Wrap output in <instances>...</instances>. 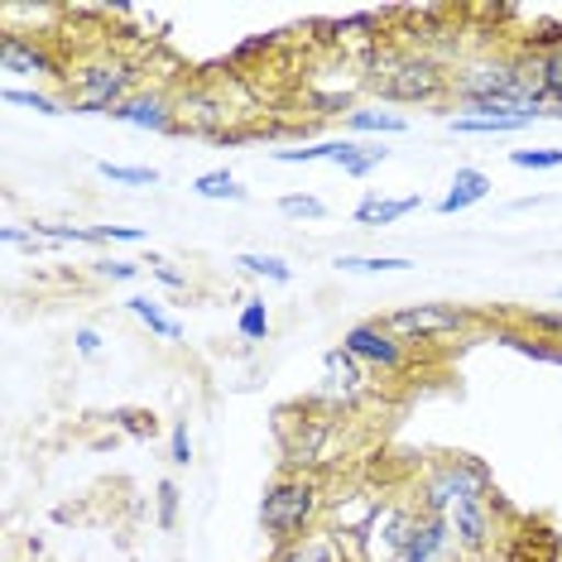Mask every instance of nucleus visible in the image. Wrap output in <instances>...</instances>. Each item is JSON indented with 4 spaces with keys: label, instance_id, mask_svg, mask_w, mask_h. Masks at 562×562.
Returning <instances> with one entry per match:
<instances>
[{
    "label": "nucleus",
    "instance_id": "nucleus-40",
    "mask_svg": "<svg viewBox=\"0 0 562 562\" xmlns=\"http://www.w3.org/2000/svg\"><path fill=\"white\" fill-rule=\"evenodd\" d=\"M553 299H558V303H562V289H558V293H553Z\"/></svg>",
    "mask_w": 562,
    "mask_h": 562
},
{
    "label": "nucleus",
    "instance_id": "nucleus-4",
    "mask_svg": "<svg viewBox=\"0 0 562 562\" xmlns=\"http://www.w3.org/2000/svg\"><path fill=\"white\" fill-rule=\"evenodd\" d=\"M370 92L390 101V106H414V101H442L452 92V78L442 72V63H432L424 54H404V58H390L385 68H375Z\"/></svg>",
    "mask_w": 562,
    "mask_h": 562
},
{
    "label": "nucleus",
    "instance_id": "nucleus-1",
    "mask_svg": "<svg viewBox=\"0 0 562 562\" xmlns=\"http://www.w3.org/2000/svg\"><path fill=\"white\" fill-rule=\"evenodd\" d=\"M317 519H327V485L317 471H284L260 501V529L274 539V548L313 533Z\"/></svg>",
    "mask_w": 562,
    "mask_h": 562
},
{
    "label": "nucleus",
    "instance_id": "nucleus-34",
    "mask_svg": "<svg viewBox=\"0 0 562 562\" xmlns=\"http://www.w3.org/2000/svg\"><path fill=\"white\" fill-rule=\"evenodd\" d=\"M385 159H390V149H385V145H366V149H361V159H356L347 173H351V178H370Z\"/></svg>",
    "mask_w": 562,
    "mask_h": 562
},
{
    "label": "nucleus",
    "instance_id": "nucleus-5",
    "mask_svg": "<svg viewBox=\"0 0 562 562\" xmlns=\"http://www.w3.org/2000/svg\"><path fill=\"white\" fill-rule=\"evenodd\" d=\"M404 347H428V341H442V337H462L471 327V313L452 308V303H414V308H394L380 317Z\"/></svg>",
    "mask_w": 562,
    "mask_h": 562
},
{
    "label": "nucleus",
    "instance_id": "nucleus-36",
    "mask_svg": "<svg viewBox=\"0 0 562 562\" xmlns=\"http://www.w3.org/2000/svg\"><path fill=\"white\" fill-rule=\"evenodd\" d=\"M97 274L125 284V279H135V274H139V265H131V260H101V265H97Z\"/></svg>",
    "mask_w": 562,
    "mask_h": 562
},
{
    "label": "nucleus",
    "instance_id": "nucleus-3",
    "mask_svg": "<svg viewBox=\"0 0 562 562\" xmlns=\"http://www.w3.org/2000/svg\"><path fill=\"white\" fill-rule=\"evenodd\" d=\"M495 495V476L481 457H438L428 471H424V491H418V509L428 515H452L457 505L467 501H491Z\"/></svg>",
    "mask_w": 562,
    "mask_h": 562
},
{
    "label": "nucleus",
    "instance_id": "nucleus-26",
    "mask_svg": "<svg viewBox=\"0 0 562 562\" xmlns=\"http://www.w3.org/2000/svg\"><path fill=\"white\" fill-rule=\"evenodd\" d=\"M97 173L111 178V183H125V188H155L159 183V169H139V164H111V159H101Z\"/></svg>",
    "mask_w": 562,
    "mask_h": 562
},
{
    "label": "nucleus",
    "instance_id": "nucleus-33",
    "mask_svg": "<svg viewBox=\"0 0 562 562\" xmlns=\"http://www.w3.org/2000/svg\"><path fill=\"white\" fill-rule=\"evenodd\" d=\"M524 327H529V331H543V337H558V341H562V313H553V308L524 313Z\"/></svg>",
    "mask_w": 562,
    "mask_h": 562
},
{
    "label": "nucleus",
    "instance_id": "nucleus-19",
    "mask_svg": "<svg viewBox=\"0 0 562 562\" xmlns=\"http://www.w3.org/2000/svg\"><path fill=\"white\" fill-rule=\"evenodd\" d=\"M452 135H515L524 125H533V116H452Z\"/></svg>",
    "mask_w": 562,
    "mask_h": 562
},
{
    "label": "nucleus",
    "instance_id": "nucleus-31",
    "mask_svg": "<svg viewBox=\"0 0 562 562\" xmlns=\"http://www.w3.org/2000/svg\"><path fill=\"white\" fill-rule=\"evenodd\" d=\"M515 169H562V149H515Z\"/></svg>",
    "mask_w": 562,
    "mask_h": 562
},
{
    "label": "nucleus",
    "instance_id": "nucleus-14",
    "mask_svg": "<svg viewBox=\"0 0 562 562\" xmlns=\"http://www.w3.org/2000/svg\"><path fill=\"white\" fill-rule=\"evenodd\" d=\"M452 548H457L452 519L418 509V519H414V529H408V543H404L400 562H447V558H452Z\"/></svg>",
    "mask_w": 562,
    "mask_h": 562
},
{
    "label": "nucleus",
    "instance_id": "nucleus-29",
    "mask_svg": "<svg viewBox=\"0 0 562 562\" xmlns=\"http://www.w3.org/2000/svg\"><path fill=\"white\" fill-rule=\"evenodd\" d=\"M155 501H159V529L169 533L173 524H178V501H183V491H178V481H159Z\"/></svg>",
    "mask_w": 562,
    "mask_h": 562
},
{
    "label": "nucleus",
    "instance_id": "nucleus-10",
    "mask_svg": "<svg viewBox=\"0 0 562 562\" xmlns=\"http://www.w3.org/2000/svg\"><path fill=\"white\" fill-rule=\"evenodd\" d=\"M0 72H10V78H63L68 82L58 54H48L30 34H10V30H5V40H0Z\"/></svg>",
    "mask_w": 562,
    "mask_h": 562
},
{
    "label": "nucleus",
    "instance_id": "nucleus-32",
    "mask_svg": "<svg viewBox=\"0 0 562 562\" xmlns=\"http://www.w3.org/2000/svg\"><path fill=\"white\" fill-rule=\"evenodd\" d=\"M169 462H173V467H188V462H193V438H188V424H183V418H178L173 432H169Z\"/></svg>",
    "mask_w": 562,
    "mask_h": 562
},
{
    "label": "nucleus",
    "instance_id": "nucleus-9",
    "mask_svg": "<svg viewBox=\"0 0 562 562\" xmlns=\"http://www.w3.org/2000/svg\"><path fill=\"white\" fill-rule=\"evenodd\" d=\"M414 519H418V505L390 501L385 509H380V519L370 524V533L361 539V558H366V562H400L404 543H408V529H414Z\"/></svg>",
    "mask_w": 562,
    "mask_h": 562
},
{
    "label": "nucleus",
    "instance_id": "nucleus-22",
    "mask_svg": "<svg viewBox=\"0 0 562 562\" xmlns=\"http://www.w3.org/2000/svg\"><path fill=\"white\" fill-rule=\"evenodd\" d=\"M193 193L207 198V202H246V188L236 183L232 169H212V173H198L193 178Z\"/></svg>",
    "mask_w": 562,
    "mask_h": 562
},
{
    "label": "nucleus",
    "instance_id": "nucleus-8",
    "mask_svg": "<svg viewBox=\"0 0 562 562\" xmlns=\"http://www.w3.org/2000/svg\"><path fill=\"white\" fill-rule=\"evenodd\" d=\"M390 501L375 491H351V495H331L327 501V529L337 533L341 543L361 548V539L370 533V524L380 519V509H385Z\"/></svg>",
    "mask_w": 562,
    "mask_h": 562
},
{
    "label": "nucleus",
    "instance_id": "nucleus-12",
    "mask_svg": "<svg viewBox=\"0 0 562 562\" xmlns=\"http://www.w3.org/2000/svg\"><path fill=\"white\" fill-rule=\"evenodd\" d=\"M111 121L131 125V131H155V135H178V111H173V97L159 92V87H145L135 92L125 106L111 111Z\"/></svg>",
    "mask_w": 562,
    "mask_h": 562
},
{
    "label": "nucleus",
    "instance_id": "nucleus-30",
    "mask_svg": "<svg viewBox=\"0 0 562 562\" xmlns=\"http://www.w3.org/2000/svg\"><path fill=\"white\" fill-rule=\"evenodd\" d=\"M111 240H121V246H139V240H149L145 226H92V246H111Z\"/></svg>",
    "mask_w": 562,
    "mask_h": 562
},
{
    "label": "nucleus",
    "instance_id": "nucleus-41",
    "mask_svg": "<svg viewBox=\"0 0 562 562\" xmlns=\"http://www.w3.org/2000/svg\"><path fill=\"white\" fill-rule=\"evenodd\" d=\"M467 562H476V558H467Z\"/></svg>",
    "mask_w": 562,
    "mask_h": 562
},
{
    "label": "nucleus",
    "instance_id": "nucleus-7",
    "mask_svg": "<svg viewBox=\"0 0 562 562\" xmlns=\"http://www.w3.org/2000/svg\"><path fill=\"white\" fill-rule=\"evenodd\" d=\"M341 347H347L356 361L370 370V375H375V370H380V375H400V370L408 366V347H404L400 337H394L385 323H380V317H375V323H356V327H347Z\"/></svg>",
    "mask_w": 562,
    "mask_h": 562
},
{
    "label": "nucleus",
    "instance_id": "nucleus-37",
    "mask_svg": "<svg viewBox=\"0 0 562 562\" xmlns=\"http://www.w3.org/2000/svg\"><path fill=\"white\" fill-rule=\"evenodd\" d=\"M0 240H5V246H24V250H40L44 240L34 236V232H20V226H0Z\"/></svg>",
    "mask_w": 562,
    "mask_h": 562
},
{
    "label": "nucleus",
    "instance_id": "nucleus-18",
    "mask_svg": "<svg viewBox=\"0 0 562 562\" xmlns=\"http://www.w3.org/2000/svg\"><path fill=\"white\" fill-rule=\"evenodd\" d=\"M347 131L351 135H404L408 121L400 116V111H385V106H351Z\"/></svg>",
    "mask_w": 562,
    "mask_h": 562
},
{
    "label": "nucleus",
    "instance_id": "nucleus-28",
    "mask_svg": "<svg viewBox=\"0 0 562 562\" xmlns=\"http://www.w3.org/2000/svg\"><path fill=\"white\" fill-rule=\"evenodd\" d=\"M539 63H543V101L548 106H562V44L553 54H539Z\"/></svg>",
    "mask_w": 562,
    "mask_h": 562
},
{
    "label": "nucleus",
    "instance_id": "nucleus-17",
    "mask_svg": "<svg viewBox=\"0 0 562 562\" xmlns=\"http://www.w3.org/2000/svg\"><path fill=\"white\" fill-rule=\"evenodd\" d=\"M424 207V198L418 193H408V198H380V193H370V198H361V207H356V222L361 226H394V222H404L408 212H418Z\"/></svg>",
    "mask_w": 562,
    "mask_h": 562
},
{
    "label": "nucleus",
    "instance_id": "nucleus-24",
    "mask_svg": "<svg viewBox=\"0 0 562 562\" xmlns=\"http://www.w3.org/2000/svg\"><path fill=\"white\" fill-rule=\"evenodd\" d=\"M236 265L246 274L255 279H270V284H289L293 270H289V260H279V255H260V250H246V255H236Z\"/></svg>",
    "mask_w": 562,
    "mask_h": 562
},
{
    "label": "nucleus",
    "instance_id": "nucleus-39",
    "mask_svg": "<svg viewBox=\"0 0 562 562\" xmlns=\"http://www.w3.org/2000/svg\"><path fill=\"white\" fill-rule=\"evenodd\" d=\"M543 116H558V121H562V106H548V111H543Z\"/></svg>",
    "mask_w": 562,
    "mask_h": 562
},
{
    "label": "nucleus",
    "instance_id": "nucleus-15",
    "mask_svg": "<svg viewBox=\"0 0 562 562\" xmlns=\"http://www.w3.org/2000/svg\"><path fill=\"white\" fill-rule=\"evenodd\" d=\"M270 562H347V543L331 529H313V533H303V539L274 548Z\"/></svg>",
    "mask_w": 562,
    "mask_h": 562
},
{
    "label": "nucleus",
    "instance_id": "nucleus-35",
    "mask_svg": "<svg viewBox=\"0 0 562 562\" xmlns=\"http://www.w3.org/2000/svg\"><path fill=\"white\" fill-rule=\"evenodd\" d=\"M149 270H155L169 289H188V274H183V270H173V260H164V255H149Z\"/></svg>",
    "mask_w": 562,
    "mask_h": 562
},
{
    "label": "nucleus",
    "instance_id": "nucleus-38",
    "mask_svg": "<svg viewBox=\"0 0 562 562\" xmlns=\"http://www.w3.org/2000/svg\"><path fill=\"white\" fill-rule=\"evenodd\" d=\"M72 347H78V356H97L101 351V331L78 327V331H72Z\"/></svg>",
    "mask_w": 562,
    "mask_h": 562
},
{
    "label": "nucleus",
    "instance_id": "nucleus-2",
    "mask_svg": "<svg viewBox=\"0 0 562 562\" xmlns=\"http://www.w3.org/2000/svg\"><path fill=\"white\" fill-rule=\"evenodd\" d=\"M135 82H139V68L121 54H97V58H82L78 68L68 72V111L78 116H111L116 106L135 97Z\"/></svg>",
    "mask_w": 562,
    "mask_h": 562
},
{
    "label": "nucleus",
    "instance_id": "nucleus-27",
    "mask_svg": "<svg viewBox=\"0 0 562 562\" xmlns=\"http://www.w3.org/2000/svg\"><path fill=\"white\" fill-rule=\"evenodd\" d=\"M279 212L293 216V222H323V216H327L323 198H313V193H284V198H279Z\"/></svg>",
    "mask_w": 562,
    "mask_h": 562
},
{
    "label": "nucleus",
    "instance_id": "nucleus-16",
    "mask_svg": "<svg viewBox=\"0 0 562 562\" xmlns=\"http://www.w3.org/2000/svg\"><path fill=\"white\" fill-rule=\"evenodd\" d=\"M485 198H491V178L467 164V169L452 173V188L442 193L438 212H442V216H462V212H471V207H476V202H485Z\"/></svg>",
    "mask_w": 562,
    "mask_h": 562
},
{
    "label": "nucleus",
    "instance_id": "nucleus-25",
    "mask_svg": "<svg viewBox=\"0 0 562 562\" xmlns=\"http://www.w3.org/2000/svg\"><path fill=\"white\" fill-rule=\"evenodd\" d=\"M270 303H265V299H246V303H240V317H236V331H240V337H246V341H265V337H270Z\"/></svg>",
    "mask_w": 562,
    "mask_h": 562
},
{
    "label": "nucleus",
    "instance_id": "nucleus-13",
    "mask_svg": "<svg viewBox=\"0 0 562 562\" xmlns=\"http://www.w3.org/2000/svg\"><path fill=\"white\" fill-rule=\"evenodd\" d=\"M173 111H178V135H207V139L232 135L226 131V101H216L212 92H202V87L178 92Z\"/></svg>",
    "mask_w": 562,
    "mask_h": 562
},
{
    "label": "nucleus",
    "instance_id": "nucleus-11",
    "mask_svg": "<svg viewBox=\"0 0 562 562\" xmlns=\"http://www.w3.org/2000/svg\"><path fill=\"white\" fill-rule=\"evenodd\" d=\"M495 509H505L501 505V495H491V501H467V505H457L452 515V539L457 548H462L467 558H481V553H491V543H495Z\"/></svg>",
    "mask_w": 562,
    "mask_h": 562
},
{
    "label": "nucleus",
    "instance_id": "nucleus-6",
    "mask_svg": "<svg viewBox=\"0 0 562 562\" xmlns=\"http://www.w3.org/2000/svg\"><path fill=\"white\" fill-rule=\"evenodd\" d=\"M370 370L356 361V356L347 347H331L323 356V385H317L313 400L327 408V414H351V408H361L366 404V394H370Z\"/></svg>",
    "mask_w": 562,
    "mask_h": 562
},
{
    "label": "nucleus",
    "instance_id": "nucleus-23",
    "mask_svg": "<svg viewBox=\"0 0 562 562\" xmlns=\"http://www.w3.org/2000/svg\"><path fill=\"white\" fill-rule=\"evenodd\" d=\"M125 308H131V313L139 317V323H145L149 331H155V337H164V341H178V337H183V327H178L173 317L164 313L155 299H145V293H135V299H125Z\"/></svg>",
    "mask_w": 562,
    "mask_h": 562
},
{
    "label": "nucleus",
    "instance_id": "nucleus-21",
    "mask_svg": "<svg viewBox=\"0 0 562 562\" xmlns=\"http://www.w3.org/2000/svg\"><path fill=\"white\" fill-rule=\"evenodd\" d=\"M337 270L341 274H400V270H414V260H404V255H337Z\"/></svg>",
    "mask_w": 562,
    "mask_h": 562
},
{
    "label": "nucleus",
    "instance_id": "nucleus-20",
    "mask_svg": "<svg viewBox=\"0 0 562 562\" xmlns=\"http://www.w3.org/2000/svg\"><path fill=\"white\" fill-rule=\"evenodd\" d=\"M0 101H5V106L34 111V116H63V111H68V101L54 97V92H40V87H5Z\"/></svg>",
    "mask_w": 562,
    "mask_h": 562
}]
</instances>
